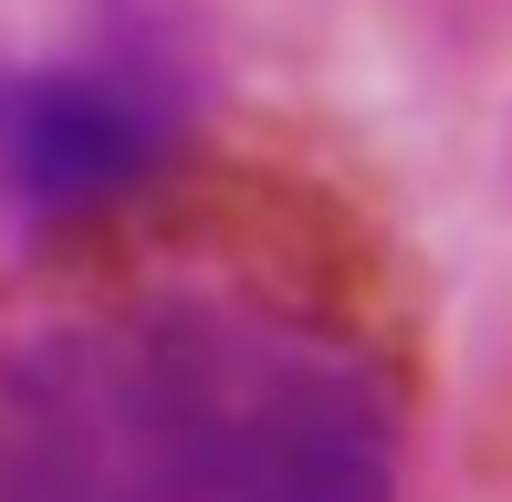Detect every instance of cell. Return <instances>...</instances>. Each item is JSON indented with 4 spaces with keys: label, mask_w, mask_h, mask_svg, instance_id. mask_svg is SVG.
I'll return each instance as SVG.
<instances>
[{
    "label": "cell",
    "mask_w": 512,
    "mask_h": 502,
    "mask_svg": "<svg viewBox=\"0 0 512 502\" xmlns=\"http://www.w3.org/2000/svg\"><path fill=\"white\" fill-rule=\"evenodd\" d=\"M377 346L262 283H136L0 356V502H398Z\"/></svg>",
    "instance_id": "cell-1"
},
{
    "label": "cell",
    "mask_w": 512,
    "mask_h": 502,
    "mask_svg": "<svg viewBox=\"0 0 512 502\" xmlns=\"http://www.w3.org/2000/svg\"><path fill=\"white\" fill-rule=\"evenodd\" d=\"M178 147V105L115 63H42L0 74V210L74 220L147 189Z\"/></svg>",
    "instance_id": "cell-2"
}]
</instances>
